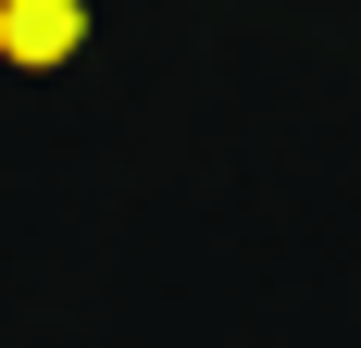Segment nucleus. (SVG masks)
I'll return each mask as SVG.
<instances>
[{
	"label": "nucleus",
	"mask_w": 361,
	"mask_h": 348,
	"mask_svg": "<svg viewBox=\"0 0 361 348\" xmlns=\"http://www.w3.org/2000/svg\"><path fill=\"white\" fill-rule=\"evenodd\" d=\"M87 50V0H0V63L13 75H63Z\"/></svg>",
	"instance_id": "obj_1"
}]
</instances>
